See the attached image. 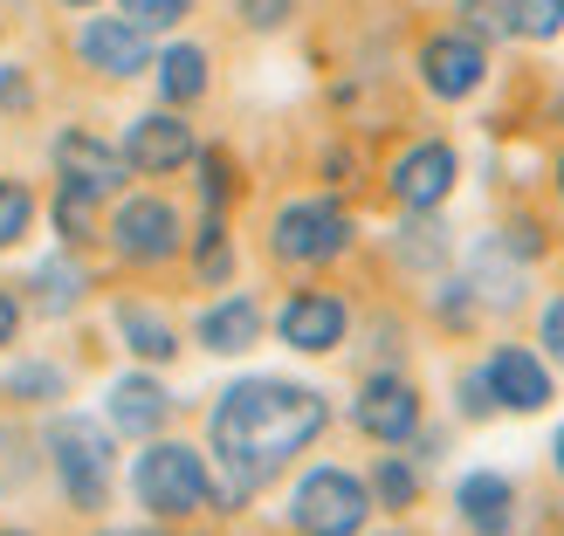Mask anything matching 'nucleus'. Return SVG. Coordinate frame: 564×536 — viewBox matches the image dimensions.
I'll return each mask as SVG.
<instances>
[{
	"label": "nucleus",
	"instance_id": "ea45409f",
	"mask_svg": "<svg viewBox=\"0 0 564 536\" xmlns=\"http://www.w3.org/2000/svg\"><path fill=\"white\" fill-rule=\"evenodd\" d=\"M392 536H406V529H392Z\"/></svg>",
	"mask_w": 564,
	"mask_h": 536
},
{
	"label": "nucleus",
	"instance_id": "20e7f679",
	"mask_svg": "<svg viewBox=\"0 0 564 536\" xmlns=\"http://www.w3.org/2000/svg\"><path fill=\"white\" fill-rule=\"evenodd\" d=\"M372 523V489L351 468H310L290 495V529L296 536H358Z\"/></svg>",
	"mask_w": 564,
	"mask_h": 536
},
{
	"label": "nucleus",
	"instance_id": "1a4fd4ad",
	"mask_svg": "<svg viewBox=\"0 0 564 536\" xmlns=\"http://www.w3.org/2000/svg\"><path fill=\"white\" fill-rule=\"evenodd\" d=\"M420 83H427V97L441 103H462L475 97L489 83V42H475V35H427L420 42Z\"/></svg>",
	"mask_w": 564,
	"mask_h": 536
},
{
	"label": "nucleus",
	"instance_id": "2f4dec72",
	"mask_svg": "<svg viewBox=\"0 0 564 536\" xmlns=\"http://www.w3.org/2000/svg\"><path fill=\"white\" fill-rule=\"evenodd\" d=\"M8 385L21 392V400H55V392H63V372H55V364H21Z\"/></svg>",
	"mask_w": 564,
	"mask_h": 536
},
{
	"label": "nucleus",
	"instance_id": "7ed1b4c3",
	"mask_svg": "<svg viewBox=\"0 0 564 536\" xmlns=\"http://www.w3.org/2000/svg\"><path fill=\"white\" fill-rule=\"evenodd\" d=\"M351 248V214L337 200H290L269 220V262L275 269H324Z\"/></svg>",
	"mask_w": 564,
	"mask_h": 536
},
{
	"label": "nucleus",
	"instance_id": "f3484780",
	"mask_svg": "<svg viewBox=\"0 0 564 536\" xmlns=\"http://www.w3.org/2000/svg\"><path fill=\"white\" fill-rule=\"evenodd\" d=\"M193 337H200L207 351L235 358V351H248V344L262 337V303H256V296H228V303H214V309H200Z\"/></svg>",
	"mask_w": 564,
	"mask_h": 536
},
{
	"label": "nucleus",
	"instance_id": "f8f14e48",
	"mask_svg": "<svg viewBox=\"0 0 564 536\" xmlns=\"http://www.w3.org/2000/svg\"><path fill=\"white\" fill-rule=\"evenodd\" d=\"M482 379H489L496 413H544L551 406V372H544V358L530 344H496Z\"/></svg>",
	"mask_w": 564,
	"mask_h": 536
},
{
	"label": "nucleus",
	"instance_id": "b1692460",
	"mask_svg": "<svg viewBox=\"0 0 564 536\" xmlns=\"http://www.w3.org/2000/svg\"><path fill=\"white\" fill-rule=\"evenodd\" d=\"M193 269H200V282H228L235 255H228V234H220V214H207L200 234H193Z\"/></svg>",
	"mask_w": 564,
	"mask_h": 536
},
{
	"label": "nucleus",
	"instance_id": "0eeeda50",
	"mask_svg": "<svg viewBox=\"0 0 564 536\" xmlns=\"http://www.w3.org/2000/svg\"><path fill=\"white\" fill-rule=\"evenodd\" d=\"M110 241H118V255L138 262V269H159L173 262L186 248V220L173 200H159V193H138V200L118 207V220H110Z\"/></svg>",
	"mask_w": 564,
	"mask_h": 536
},
{
	"label": "nucleus",
	"instance_id": "4c0bfd02",
	"mask_svg": "<svg viewBox=\"0 0 564 536\" xmlns=\"http://www.w3.org/2000/svg\"><path fill=\"white\" fill-rule=\"evenodd\" d=\"M557 193H564V152H557Z\"/></svg>",
	"mask_w": 564,
	"mask_h": 536
},
{
	"label": "nucleus",
	"instance_id": "dca6fc26",
	"mask_svg": "<svg viewBox=\"0 0 564 536\" xmlns=\"http://www.w3.org/2000/svg\"><path fill=\"white\" fill-rule=\"evenodd\" d=\"M165 419H173V392L159 379H118L110 385V427L131 434V440H152Z\"/></svg>",
	"mask_w": 564,
	"mask_h": 536
},
{
	"label": "nucleus",
	"instance_id": "393cba45",
	"mask_svg": "<svg viewBox=\"0 0 564 536\" xmlns=\"http://www.w3.org/2000/svg\"><path fill=\"white\" fill-rule=\"evenodd\" d=\"M462 35H475V42H502L510 35V0H462Z\"/></svg>",
	"mask_w": 564,
	"mask_h": 536
},
{
	"label": "nucleus",
	"instance_id": "cd10ccee",
	"mask_svg": "<svg viewBox=\"0 0 564 536\" xmlns=\"http://www.w3.org/2000/svg\"><path fill=\"white\" fill-rule=\"evenodd\" d=\"M200 193H207V214H220L235 200V165L228 152H200Z\"/></svg>",
	"mask_w": 564,
	"mask_h": 536
},
{
	"label": "nucleus",
	"instance_id": "72a5a7b5",
	"mask_svg": "<svg viewBox=\"0 0 564 536\" xmlns=\"http://www.w3.org/2000/svg\"><path fill=\"white\" fill-rule=\"evenodd\" d=\"M35 103V90L21 83V69H0V110H28Z\"/></svg>",
	"mask_w": 564,
	"mask_h": 536
},
{
	"label": "nucleus",
	"instance_id": "39448f33",
	"mask_svg": "<svg viewBox=\"0 0 564 536\" xmlns=\"http://www.w3.org/2000/svg\"><path fill=\"white\" fill-rule=\"evenodd\" d=\"M48 455H55L63 495L76 502V510H104V502H110V434L97 427V419L63 413L48 427Z\"/></svg>",
	"mask_w": 564,
	"mask_h": 536
},
{
	"label": "nucleus",
	"instance_id": "aec40b11",
	"mask_svg": "<svg viewBox=\"0 0 564 536\" xmlns=\"http://www.w3.org/2000/svg\"><path fill=\"white\" fill-rule=\"evenodd\" d=\"M372 510H386V516H406L413 502H420V474L400 461V455H379V468H372Z\"/></svg>",
	"mask_w": 564,
	"mask_h": 536
},
{
	"label": "nucleus",
	"instance_id": "e433bc0d",
	"mask_svg": "<svg viewBox=\"0 0 564 536\" xmlns=\"http://www.w3.org/2000/svg\"><path fill=\"white\" fill-rule=\"evenodd\" d=\"M104 536H152V529H104Z\"/></svg>",
	"mask_w": 564,
	"mask_h": 536
},
{
	"label": "nucleus",
	"instance_id": "9d476101",
	"mask_svg": "<svg viewBox=\"0 0 564 536\" xmlns=\"http://www.w3.org/2000/svg\"><path fill=\"white\" fill-rule=\"evenodd\" d=\"M345 330H351V303L337 296V289H296L290 303L275 309V337L290 351H310V358H324L345 344Z\"/></svg>",
	"mask_w": 564,
	"mask_h": 536
},
{
	"label": "nucleus",
	"instance_id": "a878e982",
	"mask_svg": "<svg viewBox=\"0 0 564 536\" xmlns=\"http://www.w3.org/2000/svg\"><path fill=\"white\" fill-rule=\"evenodd\" d=\"M28 220H35V193L21 179H0V248H14L28 234Z\"/></svg>",
	"mask_w": 564,
	"mask_h": 536
},
{
	"label": "nucleus",
	"instance_id": "6e6552de",
	"mask_svg": "<svg viewBox=\"0 0 564 536\" xmlns=\"http://www.w3.org/2000/svg\"><path fill=\"white\" fill-rule=\"evenodd\" d=\"M462 179V158L455 145H441V138H420L413 152L392 158V173H386V193H392V207H406V214H434L447 193H455Z\"/></svg>",
	"mask_w": 564,
	"mask_h": 536
},
{
	"label": "nucleus",
	"instance_id": "2eb2a0df",
	"mask_svg": "<svg viewBox=\"0 0 564 536\" xmlns=\"http://www.w3.org/2000/svg\"><path fill=\"white\" fill-rule=\"evenodd\" d=\"M455 516H462L468 536H510L517 529V482H510V474H489V468L462 474Z\"/></svg>",
	"mask_w": 564,
	"mask_h": 536
},
{
	"label": "nucleus",
	"instance_id": "f03ea898",
	"mask_svg": "<svg viewBox=\"0 0 564 536\" xmlns=\"http://www.w3.org/2000/svg\"><path fill=\"white\" fill-rule=\"evenodd\" d=\"M131 489L159 523H186V516L214 510V468H207L200 447H186V440H152L131 468Z\"/></svg>",
	"mask_w": 564,
	"mask_h": 536
},
{
	"label": "nucleus",
	"instance_id": "473e14b6",
	"mask_svg": "<svg viewBox=\"0 0 564 536\" xmlns=\"http://www.w3.org/2000/svg\"><path fill=\"white\" fill-rule=\"evenodd\" d=\"M455 392H462V419H489V413H496L489 379H482V372H462V385H455Z\"/></svg>",
	"mask_w": 564,
	"mask_h": 536
},
{
	"label": "nucleus",
	"instance_id": "f257e3e1",
	"mask_svg": "<svg viewBox=\"0 0 564 536\" xmlns=\"http://www.w3.org/2000/svg\"><path fill=\"white\" fill-rule=\"evenodd\" d=\"M324 427H330V400L317 385H296V379L228 385L207 413V440H214V461H220L214 510H241V502L256 489H269Z\"/></svg>",
	"mask_w": 564,
	"mask_h": 536
},
{
	"label": "nucleus",
	"instance_id": "a211bd4d",
	"mask_svg": "<svg viewBox=\"0 0 564 536\" xmlns=\"http://www.w3.org/2000/svg\"><path fill=\"white\" fill-rule=\"evenodd\" d=\"M214 90V69H207V48H193V42H180V48H165L159 55V97L165 103H200Z\"/></svg>",
	"mask_w": 564,
	"mask_h": 536
},
{
	"label": "nucleus",
	"instance_id": "58836bf2",
	"mask_svg": "<svg viewBox=\"0 0 564 536\" xmlns=\"http://www.w3.org/2000/svg\"><path fill=\"white\" fill-rule=\"evenodd\" d=\"M63 8H90V0H63Z\"/></svg>",
	"mask_w": 564,
	"mask_h": 536
},
{
	"label": "nucleus",
	"instance_id": "7c9ffc66",
	"mask_svg": "<svg viewBox=\"0 0 564 536\" xmlns=\"http://www.w3.org/2000/svg\"><path fill=\"white\" fill-rule=\"evenodd\" d=\"M538 344H544V358L564 372V289L544 303V317H538Z\"/></svg>",
	"mask_w": 564,
	"mask_h": 536
},
{
	"label": "nucleus",
	"instance_id": "6ab92c4d",
	"mask_svg": "<svg viewBox=\"0 0 564 536\" xmlns=\"http://www.w3.org/2000/svg\"><path fill=\"white\" fill-rule=\"evenodd\" d=\"M118 330H124V344L145 358V364H165V358H180V330L159 317L152 303H118Z\"/></svg>",
	"mask_w": 564,
	"mask_h": 536
},
{
	"label": "nucleus",
	"instance_id": "c756f323",
	"mask_svg": "<svg viewBox=\"0 0 564 536\" xmlns=\"http://www.w3.org/2000/svg\"><path fill=\"white\" fill-rule=\"evenodd\" d=\"M296 0H235V21L256 28V35H275V28H290Z\"/></svg>",
	"mask_w": 564,
	"mask_h": 536
},
{
	"label": "nucleus",
	"instance_id": "4468645a",
	"mask_svg": "<svg viewBox=\"0 0 564 536\" xmlns=\"http://www.w3.org/2000/svg\"><path fill=\"white\" fill-rule=\"evenodd\" d=\"M55 165H63V179H69L76 193H90V200H110V193L131 179L124 152L97 145L90 131H63V138H55Z\"/></svg>",
	"mask_w": 564,
	"mask_h": 536
},
{
	"label": "nucleus",
	"instance_id": "4be33fe9",
	"mask_svg": "<svg viewBox=\"0 0 564 536\" xmlns=\"http://www.w3.org/2000/svg\"><path fill=\"white\" fill-rule=\"evenodd\" d=\"M28 289H35V309L63 317V309H76V303H83V269H69V262H42Z\"/></svg>",
	"mask_w": 564,
	"mask_h": 536
},
{
	"label": "nucleus",
	"instance_id": "c9c22d12",
	"mask_svg": "<svg viewBox=\"0 0 564 536\" xmlns=\"http://www.w3.org/2000/svg\"><path fill=\"white\" fill-rule=\"evenodd\" d=\"M551 468H557V482H564V427H557V440H551Z\"/></svg>",
	"mask_w": 564,
	"mask_h": 536
},
{
	"label": "nucleus",
	"instance_id": "c85d7f7f",
	"mask_svg": "<svg viewBox=\"0 0 564 536\" xmlns=\"http://www.w3.org/2000/svg\"><path fill=\"white\" fill-rule=\"evenodd\" d=\"M55 228H63V241H90L97 234V214H90V193H63V200H55Z\"/></svg>",
	"mask_w": 564,
	"mask_h": 536
},
{
	"label": "nucleus",
	"instance_id": "5701e85b",
	"mask_svg": "<svg viewBox=\"0 0 564 536\" xmlns=\"http://www.w3.org/2000/svg\"><path fill=\"white\" fill-rule=\"evenodd\" d=\"M510 35L517 42H557L564 35V0H510Z\"/></svg>",
	"mask_w": 564,
	"mask_h": 536
},
{
	"label": "nucleus",
	"instance_id": "423d86ee",
	"mask_svg": "<svg viewBox=\"0 0 564 536\" xmlns=\"http://www.w3.org/2000/svg\"><path fill=\"white\" fill-rule=\"evenodd\" d=\"M420 413H427V400H420V385L406 372H365L358 379V400H351V427L365 440L379 447H406L420 434Z\"/></svg>",
	"mask_w": 564,
	"mask_h": 536
},
{
	"label": "nucleus",
	"instance_id": "ddd939ff",
	"mask_svg": "<svg viewBox=\"0 0 564 536\" xmlns=\"http://www.w3.org/2000/svg\"><path fill=\"white\" fill-rule=\"evenodd\" d=\"M76 48H83V63H90L97 76H110V83H131V76L152 69V35H145V28H131L124 14L90 21L76 35Z\"/></svg>",
	"mask_w": 564,
	"mask_h": 536
},
{
	"label": "nucleus",
	"instance_id": "412c9836",
	"mask_svg": "<svg viewBox=\"0 0 564 536\" xmlns=\"http://www.w3.org/2000/svg\"><path fill=\"white\" fill-rule=\"evenodd\" d=\"M400 262H413V269H447V228L441 220H427V214H413L406 228H400Z\"/></svg>",
	"mask_w": 564,
	"mask_h": 536
},
{
	"label": "nucleus",
	"instance_id": "bb28decb",
	"mask_svg": "<svg viewBox=\"0 0 564 536\" xmlns=\"http://www.w3.org/2000/svg\"><path fill=\"white\" fill-rule=\"evenodd\" d=\"M186 14H193V0H124V21L145 28V35L152 28H180Z\"/></svg>",
	"mask_w": 564,
	"mask_h": 536
},
{
	"label": "nucleus",
	"instance_id": "9b49d317",
	"mask_svg": "<svg viewBox=\"0 0 564 536\" xmlns=\"http://www.w3.org/2000/svg\"><path fill=\"white\" fill-rule=\"evenodd\" d=\"M193 158H200V145H193V124L180 118V110H145V118L124 131V165L131 173L165 179V173H180V165H193Z\"/></svg>",
	"mask_w": 564,
	"mask_h": 536
},
{
	"label": "nucleus",
	"instance_id": "f704fd0d",
	"mask_svg": "<svg viewBox=\"0 0 564 536\" xmlns=\"http://www.w3.org/2000/svg\"><path fill=\"white\" fill-rule=\"evenodd\" d=\"M14 330H21V303L0 289V344H14Z\"/></svg>",
	"mask_w": 564,
	"mask_h": 536
}]
</instances>
